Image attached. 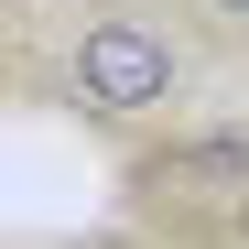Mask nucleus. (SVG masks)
Returning <instances> with one entry per match:
<instances>
[{"mask_svg": "<svg viewBox=\"0 0 249 249\" xmlns=\"http://www.w3.org/2000/svg\"><path fill=\"white\" fill-rule=\"evenodd\" d=\"M184 33H217V44H249V0H162Z\"/></svg>", "mask_w": 249, "mask_h": 249, "instance_id": "7ed1b4c3", "label": "nucleus"}, {"mask_svg": "<svg viewBox=\"0 0 249 249\" xmlns=\"http://www.w3.org/2000/svg\"><path fill=\"white\" fill-rule=\"evenodd\" d=\"M119 206L174 249H249V119H184L130 141Z\"/></svg>", "mask_w": 249, "mask_h": 249, "instance_id": "f03ea898", "label": "nucleus"}, {"mask_svg": "<svg viewBox=\"0 0 249 249\" xmlns=\"http://www.w3.org/2000/svg\"><path fill=\"white\" fill-rule=\"evenodd\" d=\"M33 98L87 119V130H119V141H152L162 119L184 108L195 87V54H184V22L162 0H76L33 33Z\"/></svg>", "mask_w": 249, "mask_h": 249, "instance_id": "f257e3e1", "label": "nucleus"}]
</instances>
